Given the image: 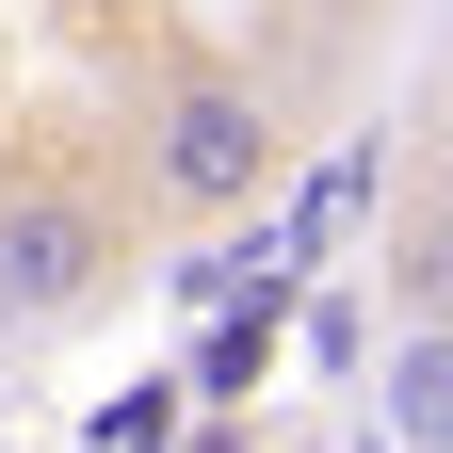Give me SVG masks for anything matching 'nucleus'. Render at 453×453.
Returning <instances> with one entry per match:
<instances>
[{"instance_id":"obj_1","label":"nucleus","mask_w":453,"mask_h":453,"mask_svg":"<svg viewBox=\"0 0 453 453\" xmlns=\"http://www.w3.org/2000/svg\"><path fill=\"white\" fill-rule=\"evenodd\" d=\"M275 162H292V113H275V81L243 65V49H179V65L146 81V113H130V211L146 226L259 211Z\"/></svg>"},{"instance_id":"obj_2","label":"nucleus","mask_w":453,"mask_h":453,"mask_svg":"<svg viewBox=\"0 0 453 453\" xmlns=\"http://www.w3.org/2000/svg\"><path fill=\"white\" fill-rule=\"evenodd\" d=\"M146 259V211H130V162H0V340H49L130 292Z\"/></svg>"},{"instance_id":"obj_3","label":"nucleus","mask_w":453,"mask_h":453,"mask_svg":"<svg viewBox=\"0 0 453 453\" xmlns=\"http://www.w3.org/2000/svg\"><path fill=\"white\" fill-rule=\"evenodd\" d=\"M388 421H405V453H453V308L405 324V357H388Z\"/></svg>"},{"instance_id":"obj_4","label":"nucleus","mask_w":453,"mask_h":453,"mask_svg":"<svg viewBox=\"0 0 453 453\" xmlns=\"http://www.w3.org/2000/svg\"><path fill=\"white\" fill-rule=\"evenodd\" d=\"M388 292H405V324H437V308H453V179L405 211V259H388Z\"/></svg>"}]
</instances>
